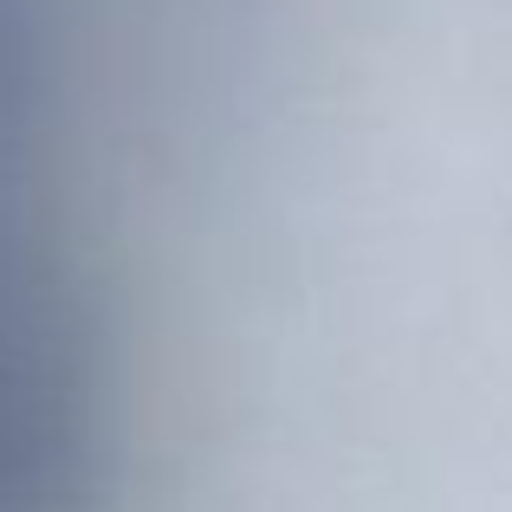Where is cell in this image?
Here are the masks:
<instances>
[{
  "instance_id": "6da1fadb",
  "label": "cell",
  "mask_w": 512,
  "mask_h": 512,
  "mask_svg": "<svg viewBox=\"0 0 512 512\" xmlns=\"http://www.w3.org/2000/svg\"><path fill=\"white\" fill-rule=\"evenodd\" d=\"M98 487V350L33 150L20 26L0 20V512H85Z\"/></svg>"
}]
</instances>
